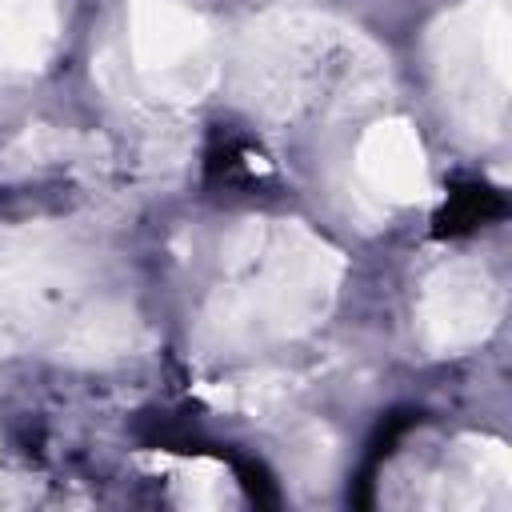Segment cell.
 Returning a JSON list of instances; mask_svg holds the SVG:
<instances>
[{
	"instance_id": "7a4b0ae2",
	"label": "cell",
	"mask_w": 512,
	"mask_h": 512,
	"mask_svg": "<svg viewBox=\"0 0 512 512\" xmlns=\"http://www.w3.org/2000/svg\"><path fill=\"white\" fill-rule=\"evenodd\" d=\"M232 464H236V476H240V484L248 488V496L256 504H276V488H272V480L264 476L260 464H252V460H232Z\"/></svg>"
},
{
	"instance_id": "6da1fadb",
	"label": "cell",
	"mask_w": 512,
	"mask_h": 512,
	"mask_svg": "<svg viewBox=\"0 0 512 512\" xmlns=\"http://www.w3.org/2000/svg\"><path fill=\"white\" fill-rule=\"evenodd\" d=\"M500 212H504L500 192H492L488 184H460L448 192V204L436 216V232L440 236H464L472 228H484Z\"/></svg>"
}]
</instances>
